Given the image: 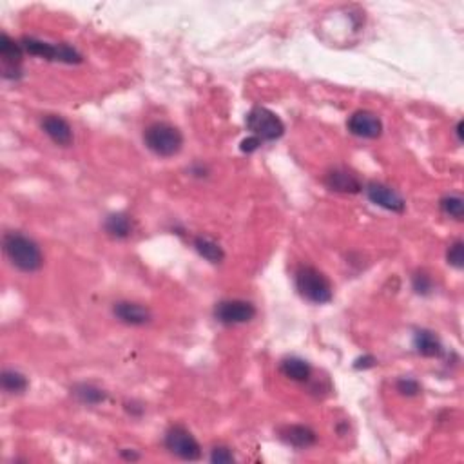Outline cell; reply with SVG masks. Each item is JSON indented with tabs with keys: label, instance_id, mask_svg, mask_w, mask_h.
I'll list each match as a JSON object with an SVG mask.
<instances>
[{
	"label": "cell",
	"instance_id": "cell-1",
	"mask_svg": "<svg viewBox=\"0 0 464 464\" xmlns=\"http://www.w3.org/2000/svg\"><path fill=\"white\" fill-rule=\"evenodd\" d=\"M4 252L11 265L22 272H37L42 269L44 256L40 247L31 238L20 232H8L4 234Z\"/></svg>",
	"mask_w": 464,
	"mask_h": 464
},
{
	"label": "cell",
	"instance_id": "cell-2",
	"mask_svg": "<svg viewBox=\"0 0 464 464\" xmlns=\"http://www.w3.org/2000/svg\"><path fill=\"white\" fill-rule=\"evenodd\" d=\"M296 288L301 296L305 297L310 303L316 305H323L332 301L334 296V288H332L330 280L327 276L318 271L316 266H299L296 272Z\"/></svg>",
	"mask_w": 464,
	"mask_h": 464
},
{
	"label": "cell",
	"instance_id": "cell-3",
	"mask_svg": "<svg viewBox=\"0 0 464 464\" xmlns=\"http://www.w3.org/2000/svg\"><path fill=\"white\" fill-rule=\"evenodd\" d=\"M143 142H146L147 149L153 150L156 156L171 158V156L178 155L183 147V134L174 125L156 122L146 129Z\"/></svg>",
	"mask_w": 464,
	"mask_h": 464
},
{
	"label": "cell",
	"instance_id": "cell-4",
	"mask_svg": "<svg viewBox=\"0 0 464 464\" xmlns=\"http://www.w3.org/2000/svg\"><path fill=\"white\" fill-rule=\"evenodd\" d=\"M247 127L252 136L259 138L262 142H274L285 133V125L280 116L265 108H254L247 115Z\"/></svg>",
	"mask_w": 464,
	"mask_h": 464
},
{
	"label": "cell",
	"instance_id": "cell-5",
	"mask_svg": "<svg viewBox=\"0 0 464 464\" xmlns=\"http://www.w3.org/2000/svg\"><path fill=\"white\" fill-rule=\"evenodd\" d=\"M22 49L33 56H40L46 60L65 62V64H78L82 62V55L67 44H49L44 40L26 37L22 39Z\"/></svg>",
	"mask_w": 464,
	"mask_h": 464
},
{
	"label": "cell",
	"instance_id": "cell-6",
	"mask_svg": "<svg viewBox=\"0 0 464 464\" xmlns=\"http://www.w3.org/2000/svg\"><path fill=\"white\" fill-rule=\"evenodd\" d=\"M165 448L169 453L180 457L183 460H198L202 456V448L193 434L185 426H171L165 434Z\"/></svg>",
	"mask_w": 464,
	"mask_h": 464
},
{
	"label": "cell",
	"instance_id": "cell-7",
	"mask_svg": "<svg viewBox=\"0 0 464 464\" xmlns=\"http://www.w3.org/2000/svg\"><path fill=\"white\" fill-rule=\"evenodd\" d=\"M254 316H256V307L243 299L221 301L214 309V318L224 325H243L252 321Z\"/></svg>",
	"mask_w": 464,
	"mask_h": 464
},
{
	"label": "cell",
	"instance_id": "cell-8",
	"mask_svg": "<svg viewBox=\"0 0 464 464\" xmlns=\"http://www.w3.org/2000/svg\"><path fill=\"white\" fill-rule=\"evenodd\" d=\"M348 131L359 138L374 140L382 133V122L375 112L372 111H356L347 122Z\"/></svg>",
	"mask_w": 464,
	"mask_h": 464
},
{
	"label": "cell",
	"instance_id": "cell-9",
	"mask_svg": "<svg viewBox=\"0 0 464 464\" xmlns=\"http://www.w3.org/2000/svg\"><path fill=\"white\" fill-rule=\"evenodd\" d=\"M366 196L372 203L375 205L387 209L392 212H403L406 203H404L403 196H401L397 191H394L388 185L378 183V181H372V183L366 185Z\"/></svg>",
	"mask_w": 464,
	"mask_h": 464
},
{
	"label": "cell",
	"instance_id": "cell-10",
	"mask_svg": "<svg viewBox=\"0 0 464 464\" xmlns=\"http://www.w3.org/2000/svg\"><path fill=\"white\" fill-rule=\"evenodd\" d=\"M22 44L9 39L8 34H0V58H2V67H4L6 78H18L20 77V64H22Z\"/></svg>",
	"mask_w": 464,
	"mask_h": 464
},
{
	"label": "cell",
	"instance_id": "cell-11",
	"mask_svg": "<svg viewBox=\"0 0 464 464\" xmlns=\"http://www.w3.org/2000/svg\"><path fill=\"white\" fill-rule=\"evenodd\" d=\"M115 316L125 325H133V327H142L153 319V314L147 307L140 305V303H131V301H120L116 303L112 309Z\"/></svg>",
	"mask_w": 464,
	"mask_h": 464
},
{
	"label": "cell",
	"instance_id": "cell-12",
	"mask_svg": "<svg viewBox=\"0 0 464 464\" xmlns=\"http://www.w3.org/2000/svg\"><path fill=\"white\" fill-rule=\"evenodd\" d=\"M42 129L44 133L51 138L56 146L69 147L73 143V129L71 125L62 118V116L56 115H48L42 120Z\"/></svg>",
	"mask_w": 464,
	"mask_h": 464
},
{
	"label": "cell",
	"instance_id": "cell-13",
	"mask_svg": "<svg viewBox=\"0 0 464 464\" xmlns=\"http://www.w3.org/2000/svg\"><path fill=\"white\" fill-rule=\"evenodd\" d=\"M281 439L294 448H310L318 443V435L312 428L303 425L287 426L281 430Z\"/></svg>",
	"mask_w": 464,
	"mask_h": 464
},
{
	"label": "cell",
	"instance_id": "cell-14",
	"mask_svg": "<svg viewBox=\"0 0 464 464\" xmlns=\"http://www.w3.org/2000/svg\"><path fill=\"white\" fill-rule=\"evenodd\" d=\"M327 185L335 193H344V194H356L363 189L361 181L354 176L352 172L343 171V169H335L327 174Z\"/></svg>",
	"mask_w": 464,
	"mask_h": 464
},
{
	"label": "cell",
	"instance_id": "cell-15",
	"mask_svg": "<svg viewBox=\"0 0 464 464\" xmlns=\"http://www.w3.org/2000/svg\"><path fill=\"white\" fill-rule=\"evenodd\" d=\"M413 347L425 357H437L443 354V344L437 335L430 330H417L413 337Z\"/></svg>",
	"mask_w": 464,
	"mask_h": 464
},
{
	"label": "cell",
	"instance_id": "cell-16",
	"mask_svg": "<svg viewBox=\"0 0 464 464\" xmlns=\"http://www.w3.org/2000/svg\"><path fill=\"white\" fill-rule=\"evenodd\" d=\"M281 374L285 378L292 379V381L297 382H305L310 379V374H312V368H310L309 363L305 359H299V357H288L281 363Z\"/></svg>",
	"mask_w": 464,
	"mask_h": 464
},
{
	"label": "cell",
	"instance_id": "cell-17",
	"mask_svg": "<svg viewBox=\"0 0 464 464\" xmlns=\"http://www.w3.org/2000/svg\"><path fill=\"white\" fill-rule=\"evenodd\" d=\"M105 231H108V234H111L112 238L125 240V238H129L131 232H133V219L127 214H124V212L111 214L105 219Z\"/></svg>",
	"mask_w": 464,
	"mask_h": 464
},
{
	"label": "cell",
	"instance_id": "cell-18",
	"mask_svg": "<svg viewBox=\"0 0 464 464\" xmlns=\"http://www.w3.org/2000/svg\"><path fill=\"white\" fill-rule=\"evenodd\" d=\"M194 249L198 250L200 256H203L207 262L211 263H221L225 258L224 249H221L216 241L209 240V238H196V240H194Z\"/></svg>",
	"mask_w": 464,
	"mask_h": 464
},
{
	"label": "cell",
	"instance_id": "cell-19",
	"mask_svg": "<svg viewBox=\"0 0 464 464\" xmlns=\"http://www.w3.org/2000/svg\"><path fill=\"white\" fill-rule=\"evenodd\" d=\"M30 387L26 375L17 372V370H4L2 372V388L8 394H24Z\"/></svg>",
	"mask_w": 464,
	"mask_h": 464
},
{
	"label": "cell",
	"instance_id": "cell-20",
	"mask_svg": "<svg viewBox=\"0 0 464 464\" xmlns=\"http://www.w3.org/2000/svg\"><path fill=\"white\" fill-rule=\"evenodd\" d=\"M73 394L84 404H100L105 401V392L93 387V385H78V387H75Z\"/></svg>",
	"mask_w": 464,
	"mask_h": 464
},
{
	"label": "cell",
	"instance_id": "cell-21",
	"mask_svg": "<svg viewBox=\"0 0 464 464\" xmlns=\"http://www.w3.org/2000/svg\"><path fill=\"white\" fill-rule=\"evenodd\" d=\"M441 209H443L444 214L450 216V218H456L457 221L464 218V202L460 196H456V194L441 200Z\"/></svg>",
	"mask_w": 464,
	"mask_h": 464
},
{
	"label": "cell",
	"instance_id": "cell-22",
	"mask_svg": "<svg viewBox=\"0 0 464 464\" xmlns=\"http://www.w3.org/2000/svg\"><path fill=\"white\" fill-rule=\"evenodd\" d=\"M446 259L451 266H456V269H463L464 266L463 241H456V243H451L450 249H448V252H446Z\"/></svg>",
	"mask_w": 464,
	"mask_h": 464
},
{
	"label": "cell",
	"instance_id": "cell-23",
	"mask_svg": "<svg viewBox=\"0 0 464 464\" xmlns=\"http://www.w3.org/2000/svg\"><path fill=\"white\" fill-rule=\"evenodd\" d=\"M397 392H401L403 396H417L419 392H421V387H419V382L412 378H403L397 381Z\"/></svg>",
	"mask_w": 464,
	"mask_h": 464
},
{
	"label": "cell",
	"instance_id": "cell-24",
	"mask_svg": "<svg viewBox=\"0 0 464 464\" xmlns=\"http://www.w3.org/2000/svg\"><path fill=\"white\" fill-rule=\"evenodd\" d=\"M413 290H415L417 294H430L432 290V280L430 276L425 274V272H417L415 276H413Z\"/></svg>",
	"mask_w": 464,
	"mask_h": 464
},
{
	"label": "cell",
	"instance_id": "cell-25",
	"mask_svg": "<svg viewBox=\"0 0 464 464\" xmlns=\"http://www.w3.org/2000/svg\"><path fill=\"white\" fill-rule=\"evenodd\" d=\"M211 463H214V464L234 463V453H232V451L228 450V448L218 446V448H214V450H212Z\"/></svg>",
	"mask_w": 464,
	"mask_h": 464
},
{
	"label": "cell",
	"instance_id": "cell-26",
	"mask_svg": "<svg viewBox=\"0 0 464 464\" xmlns=\"http://www.w3.org/2000/svg\"><path fill=\"white\" fill-rule=\"evenodd\" d=\"M259 146H262V140H259V138L249 136L247 140L241 142V150H243V153H254Z\"/></svg>",
	"mask_w": 464,
	"mask_h": 464
},
{
	"label": "cell",
	"instance_id": "cell-27",
	"mask_svg": "<svg viewBox=\"0 0 464 464\" xmlns=\"http://www.w3.org/2000/svg\"><path fill=\"white\" fill-rule=\"evenodd\" d=\"M375 363H378V359L372 356H365V357H359L356 363H354V368L357 370H365V368H372V366H375Z\"/></svg>",
	"mask_w": 464,
	"mask_h": 464
},
{
	"label": "cell",
	"instance_id": "cell-28",
	"mask_svg": "<svg viewBox=\"0 0 464 464\" xmlns=\"http://www.w3.org/2000/svg\"><path fill=\"white\" fill-rule=\"evenodd\" d=\"M122 456H124L125 459H131V460L138 459V453H133V451H131V453H125V451H122Z\"/></svg>",
	"mask_w": 464,
	"mask_h": 464
},
{
	"label": "cell",
	"instance_id": "cell-29",
	"mask_svg": "<svg viewBox=\"0 0 464 464\" xmlns=\"http://www.w3.org/2000/svg\"><path fill=\"white\" fill-rule=\"evenodd\" d=\"M457 134H459V142H463V122H459L457 124Z\"/></svg>",
	"mask_w": 464,
	"mask_h": 464
}]
</instances>
